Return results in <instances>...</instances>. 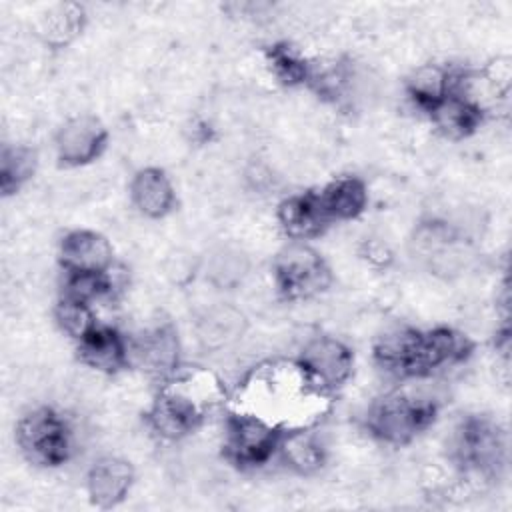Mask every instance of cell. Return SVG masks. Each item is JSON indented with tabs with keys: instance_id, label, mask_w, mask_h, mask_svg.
I'll return each mask as SVG.
<instances>
[{
	"instance_id": "obj_24",
	"label": "cell",
	"mask_w": 512,
	"mask_h": 512,
	"mask_svg": "<svg viewBox=\"0 0 512 512\" xmlns=\"http://www.w3.org/2000/svg\"><path fill=\"white\" fill-rule=\"evenodd\" d=\"M54 320L58 328L76 342L98 324L94 304L66 296V294H60L54 306Z\"/></svg>"
},
{
	"instance_id": "obj_3",
	"label": "cell",
	"mask_w": 512,
	"mask_h": 512,
	"mask_svg": "<svg viewBox=\"0 0 512 512\" xmlns=\"http://www.w3.org/2000/svg\"><path fill=\"white\" fill-rule=\"evenodd\" d=\"M472 352L470 336L450 326L396 328L374 342V362L400 380L428 378L440 368L466 362Z\"/></svg>"
},
{
	"instance_id": "obj_4",
	"label": "cell",
	"mask_w": 512,
	"mask_h": 512,
	"mask_svg": "<svg viewBox=\"0 0 512 512\" xmlns=\"http://www.w3.org/2000/svg\"><path fill=\"white\" fill-rule=\"evenodd\" d=\"M436 414L438 402L432 396L396 388L370 404L366 412V428L384 444L406 446L432 426Z\"/></svg>"
},
{
	"instance_id": "obj_8",
	"label": "cell",
	"mask_w": 512,
	"mask_h": 512,
	"mask_svg": "<svg viewBox=\"0 0 512 512\" xmlns=\"http://www.w3.org/2000/svg\"><path fill=\"white\" fill-rule=\"evenodd\" d=\"M284 432L248 412L228 410L224 426V458L236 468H258L266 464L274 454Z\"/></svg>"
},
{
	"instance_id": "obj_6",
	"label": "cell",
	"mask_w": 512,
	"mask_h": 512,
	"mask_svg": "<svg viewBox=\"0 0 512 512\" xmlns=\"http://www.w3.org/2000/svg\"><path fill=\"white\" fill-rule=\"evenodd\" d=\"M452 448L458 468L476 480H498L506 466V434L488 416L464 418L454 434Z\"/></svg>"
},
{
	"instance_id": "obj_17",
	"label": "cell",
	"mask_w": 512,
	"mask_h": 512,
	"mask_svg": "<svg viewBox=\"0 0 512 512\" xmlns=\"http://www.w3.org/2000/svg\"><path fill=\"white\" fill-rule=\"evenodd\" d=\"M436 130L450 140H464L472 136L484 122L486 110L462 92L452 90L430 114Z\"/></svg>"
},
{
	"instance_id": "obj_13",
	"label": "cell",
	"mask_w": 512,
	"mask_h": 512,
	"mask_svg": "<svg viewBox=\"0 0 512 512\" xmlns=\"http://www.w3.org/2000/svg\"><path fill=\"white\" fill-rule=\"evenodd\" d=\"M76 352L84 366L102 374H116L130 364V342L114 326L106 324H96L82 336L76 342Z\"/></svg>"
},
{
	"instance_id": "obj_12",
	"label": "cell",
	"mask_w": 512,
	"mask_h": 512,
	"mask_svg": "<svg viewBox=\"0 0 512 512\" xmlns=\"http://www.w3.org/2000/svg\"><path fill=\"white\" fill-rule=\"evenodd\" d=\"M130 362H136L146 374L158 382L180 368V342L170 324L144 330L130 342Z\"/></svg>"
},
{
	"instance_id": "obj_10",
	"label": "cell",
	"mask_w": 512,
	"mask_h": 512,
	"mask_svg": "<svg viewBox=\"0 0 512 512\" xmlns=\"http://www.w3.org/2000/svg\"><path fill=\"white\" fill-rule=\"evenodd\" d=\"M108 146V130L100 118L80 114L68 118L56 132L54 148L62 166H86L102 156Z\"/></svg>"
},
{
	"instance_id": "obj_25",
	"label": "cell",
	"mask_w": 512,
	"mask_h": 512,
	"mask_svg": "<svg viewBox=\"0 0 512 512\" xmlns=\"http://www.w3.org/2000/svg\"><path fill=\"white\" fill-rule=\"evenodd\" d=\"M112 270L108 272H64L62 294L94 304L114 292Z\"/></svg>"
},
{
	"instance_id": "obj_18",
	"label": "cell",
	"mask_w": 512,
	"mask_h": 512,
	"mask_svg": "<svg viewBox=\"0 0 512 512\" xmlns=\"http://www.w3.org/2000/svg\"><path fill=\"white\" fill-rule=\"evenodd\" d=\"M86 26V10L78 2H56L46 6L34 20L36 36L48 48L72 44Z\"/></svg>"
},
{
	"instance_id": "obj_16",
	"label": "cell",
	"mask_w": 512,
	"mask_h": 512,
	"mask_svg": "<svg viewBox=\"0 0 512 512\" xmlns=\"http://www.w3.org/2000/svg\"><path fill=\"white\" fill-rule=\"evenodd\" d=\"M130 200L134 208L152 220L168 216L176 206V190L170 176L158 166L140 168L130 182Z\"/></svg>"
},
{
	"instance_id": "obj_9",
	"label": "cell",
	"mask_w": 512,
	"mask_h": 512,
	"mask_svg": "<svg viewBox=\"0 0 512 512\" xmlns=\"http://www.w3.org/2000/svg\"><path fill=\"white\" fill-rule=\"evenodd\" d=\"M296 360L312 382L328 394L342 388L354 372L352 350L342 340L328 334L310 338Z\"/></svg>"
},
{
	"instance_id": "obj_15",
	"label": "cell",
	"mask_w": 512,
	"mask_h": 512,
	"mask_svg": "<svg viewBox=\"0 0 512 512\" xmlns=\"http://www.w3.org/2000/svg\"><path fill=\"white\" fill-rule=\"evenodd\" d=\"M278 224L292 242H306L318 238L330 226L324 216L316 190L292 194L278 204Z\"/></svg>"
},
{
	"instance_id": "obj_1",
	"label": "cell",
	"mask_w": 512,
	"mask_h": 512,
	"mask_svg": "<svg viewBox=\"0 0 512 512\" xmlns=\"http://www.w3.org/2000/svg\"><path fill=\"white\" fill-rule=\"evenodd\" d=\"M332 394L312 382L298 360H264L228 392V410L254 414L284 434L314 428L328 412Z\"/></svg>"
},
{
	"instance_id": "obj_5",
	"label": "cell",
	"mask_w": 512,
	"mask_h": 512,
	"mask_svg": "<svg viewBox=\"0 0 512 512\" xmlns=\"http://www.w3.org/2000/svg\"><path fill=\"white\" fill-rule=\"evenodd\" d=\"M16 444L22 456L42 468L66 464L74 454V432L68 418L52 406L26 412L16 424Z\"/></svg>"
},
{
	"instance_id": "obj_2",
	"label": "cell",
	"mask_w": 512,
	"mask_h": 512,
	"mask_svg": "<svg viewBox=\"0 0 512 512\" xmlns=\"http://www.w3.org/2000/svg\"><path fill=\"white\" fill-rule=\"evenodd\" d=\"M226 404L228 390L212 370L180 366L158 382L146 418L158 436L180 440L196 432L214 410Z\"/></svg>"
},
{
	"instance_id": "obj_19",
	"label": "cell",
	"mask_w": 512,
	"mask_h": 512,
	"mask_svg": "<svg viewBox=\"0 0 512 512\" xmlns=\"http://www.w3.org/2000/svg\"><path fill=\"white\" fill-rule=\"evenodd\" d=\"M324 216L332 222L358 218L368 206V190L358 176H338L316 190Z\"/></svg>"
},
{
	"instance_id": "obj_11",
	"label": "cell",
	"mask_w": 512,
	"mask_h": 512,
	"mask_svg": "<svg viewBox=\"0 0 512 512\" xmlns=\"http://www.w3.org/2000/svg\"><path fill=\"white\" fill-rule=\"evenodd\" d=\"M58 260L64 272H108L114 264V248L104 234L76 228L62 236Z\"/></svg>"
},
{
	"instance_id": "obj_21",
	"label": "cell",
	"mask_w": 512,
	"mask_h": 512,
	"mask_svg": "<svg viewBox=\"0 0 512 512\" xmlns=\"http://www.w3.org/2000/svg\"><path fill=\"white\" fill-rule=\"evenodd\" d=\"M278 454L290 470L302 476L318 472L326 460V450L312 428L286 432L280 440Z\"/></svg>"
},
{
	"instance_id": "obj_20",
	"label": "cell",
	"mask_w": 512,
	"mask_h": 512,
	"mask_svg": "<svg viewBox=\"0 0 512 512\" xmlns=\"http://www.w3.org/2000/svg\"><path fill=\"white\" fill-rule=\"evenodd\" d=\"M456 70L442 64H420L406 78L410 102L424 114H430L454 90Z\"/></svg>"
},
{
	"instance_id": "obj_14",
	"label": "cell",
	"mask_w": 512,
	"mask_h": 512,
	"mask_svg": "<svg viewBox=\"0 0 512 512\" xmlns=\"http://www.w3.org/2000/svg\"><path fill=\"white\" fill-rule=\"evenodd\" d=\"M134 484V466L120 456L98 458L86 474V492L96 508H114Z\"/></svg>"
},
{
	"instance_id": "obj_22",
	"label": "cell",
	"mask_w": 512,
	"mask_h": 512,
	"mask_svg": "<svg viewBox=\"0 0 512 512\" xmlns=\"http://www.w3.org/2000/svg\"><path fill=\"white\" fill-rule=\"evenodd\" d=\"M266 64L272 72V76L292 88V86H302L310 82L312 68L314 64L290 42H274L264 50Z\"/></svg>"
},
{
	"instance_id": "obj_7",
	"label": "cell",
	"mask_w": 512,
	"mask_h": 512,
	"mask_svg": "<svg viewBox=\"0 0 512 512\" xmlns=\"http://www.w3.org/2000/svg\"><path fill=\"white\" fill-rule=\"evenodd\" d=\"M274 286L284 300L298 302L324 294L332 284V270L306 242H292L278 252L272 264Z\"/></svg>"
},
{
	"instance_id": "obj_23",
	"label": "cell",
	"mask_w": 512,
	"mask_h": 512,
	"mask_svg": "<svg viewBox=\"0 0 512 512\" xmlns=\"http://www.w3.org/2000/svg\"><path fill=\"white\" fill-rule=\"evenodd\" d=\"M38 154L26 144H4L0 156L2 196L16 194L36 172Z\"/></svg>"
}]
</instances>
